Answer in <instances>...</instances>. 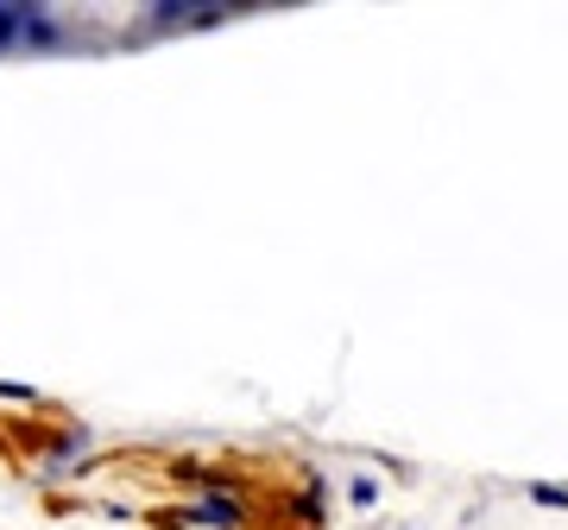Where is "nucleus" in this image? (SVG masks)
<instances>
[{"label": "nucleus", "mask_w": 568, "mask_h": 530, "mask_svg": "<svg viewBox=\"0 0 568 530\" xmlns=\"http://www.w3.org/2000/svg\"><path fill=\"white\" fill-rule=\"evenodd\" d=\"M203 524H241V506L222 499V492H209V499H203Z\"/></svg>", "instance_id": "nucleus-1"}]
</instances>
